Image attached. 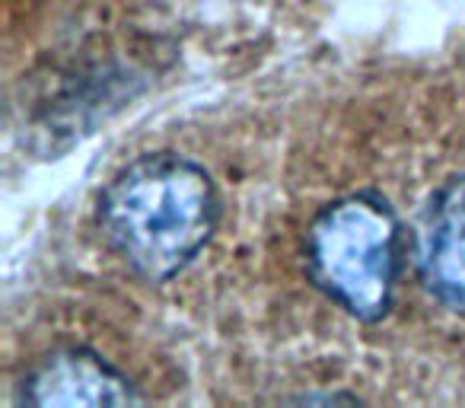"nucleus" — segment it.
<instances>
[{"mask_svg":"<svg viewBox=\"0 0 465 408\" xmlns=\"http://www.w3.org/2000/svg\"><path fill=\"white\" fill-rule=\"evenodd\" d=\"M414 272L446 313L465 319V173L443 179L414 224Z\"/></svg>","mask_w":465,"mask_h":408,"instance_id":"4","label":"nucleus"},{"mask_svg":"<svg viewBox=\"0 0 465 408\" xmlns=\"http://www.w3.org/2000/svg\"><path fill=\"white\" fill-rule=\"evenodd\" d=\"M303 265L341 313L363 325L382 323L401 278V221L386 194L361 188L322 204L306 227Z\"/></svg>","mask_w":465,"mask_h":408,"instance_id":"2","label":"nucleus"},{"mask_svg":"<svg viewBox=\"0 0 465 408\" xmlns=\"http://www.w3.org/2000/svg\"><path fill=\"white\" fill-rule=\"evenodd\" d=\"M141 402L137 383L86 344L48 351L16 383V405L23 408H124Z\"/></svg>","mask_w":465,"mask_h":408,"instance_id":"3","label":"nucleus"},{"mask_svg":"<svg viewBox=\"0 0 465 408\" xmlns=\"http://www.w3.org/2000/svg\"><path fill=\"white\" fill-rule=\"evenodd\" d=\"M223 217L217 182L175 150L122 166L96 201V224L112 253L147 284L179 278L213 240Z\"/></svg>","mask_w":465,"mask_h":408,"instance_id":"1","label":"nucleus"}]
</instances>
